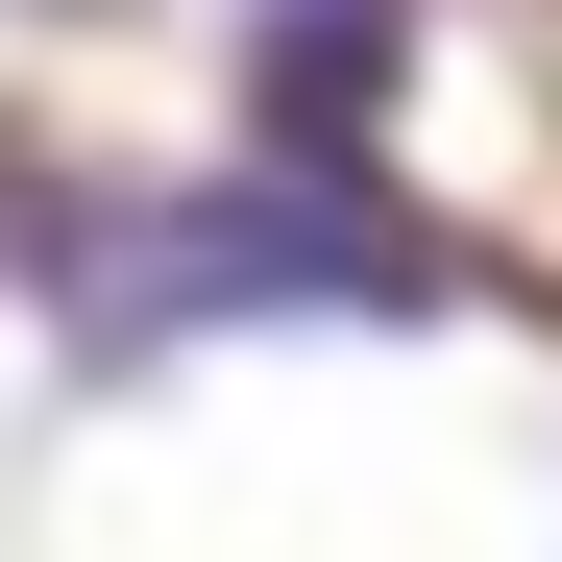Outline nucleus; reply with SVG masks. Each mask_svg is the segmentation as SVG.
I'll list each match as a JSON object with an SVG mask.
<instances>
[{
    "mask_svg": "<svg viewBox=\"0 0 562 562\" xmlns=\"http://www.w3.org/2000/svg\"><path fill=\"white\" fill-rule=\"evenodd\" d=\"M392 49H416V0H269V49H245L269 171H342V147H367V99H392Z\"/></svg>",
    "mask_w": 562,
    "mask_h": 562,
    "instance_id": "nucleus-2",
    "label": "nucleus"
},
{
    "mask_svg": "<svg viewBox=\"0 0 562 562\" xmlns=\"http://www.w3.org/2000/svg\"><path fill=\"white\" fill-rule=\"evenodd\" d=\"M440 294V245H392L367 196H318V171H245V196H147L99 245V342H294V318H367L392 342Z\"/></svg>",
    "mask_w": 562,
    "mask_h": 562,
    "instance_id": "nucleus-1",
    "label": "nucleus"
}]
</instances>
